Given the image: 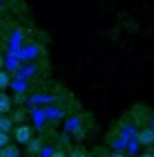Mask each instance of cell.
Here are the masks:
<instances>
[{"mask_svg": "<svg viewBox=\"0 0 154 157\" xmlns=\"http://www.w3.org/2000/svg\"><path fill=\"white\" fill-rule=\"evenodd\" d=\"M31 126H18L16 130H13V139H16V144H29L31 141Z\"/></svg>", "mask_w": 154, "mask_h": 157, "instance_id": "1", "label": "cell"}, {"mask_svg": "<svg viewBox=\"0 0 154 157\" xmlns=\"http://www.w3.org/2000/svg\"><path fill=\"white\" fill-rule=\"evenodd\" d=\"M138 141H141L143 146H152V144H154V130H150V128H143V130L138 132Z\"/></svg>", "mask_w": 154, "mask_h": 157, "instance_id": "2", "label": "cell"}, {"mask_svg": "<svg viewBox=\"0 0 154 157\" xmlns=\"http://www.w3.org/2000/svg\"><path fill=\"white\" fill-rule=\"evenodd\" d=\"M20 155V151H18V144L13 146V144H9V146H5V148H0V157H18Z\"/></svg>", "mask_w": 154, "mask_h": 157, "instance_id": "3", "label": "cell"}, {"mask_svg": "<svg viewBox=\"0 0 154 157\" xmlns=\"http://www.w3.org/2000/svg\"><path fill=\"white\" fill-rule=\"evenodd\" d=\"M9 110H11V99L5 92H0V115H7Z\"/></svg>", "mask_w": 154, "mask_h": 157, "instance_id": "4", "label": "cell"}, {"mask_svg": "<svg viewBox=\"0 0 154 157\" xmlns=\"http://www.w3.org/2000/svg\"><path fill=\"white\" fill-rule=\"evenodd\" d=\"M11 128H13V121L0 115V132H7V135H9V132H11Z\"/></svg>", "mask_w": 154, "mask_h": 157, "instance_id": "5", "label": "cell"}, {"mask_svg": "<svg viewBox=\"0 0 154 157\" xmlns=\"http://www.w3.org/2000/svg\"><path fill=\"white\" fill-rule=\"evenodd\" d=\"M9 85H11V76L7 74L5 70H0V92H2V90H7Z\"/></svg>", "mask_w": 154, "mask_h": 157, "instance_id": "6", "label": "cell"}, {"mask_svg": "<svg viewBox=\"0 0 154 157\" xmlns=\"http://www.w3.org/2000/svg\"><path fill=\"white\" fill-rule=\"evenodd\" d=\"M29 153H34V155L40 153V141H38V139H36V141H29Z\"/></svg>", "mask_w": 154, "mask_h": 157, "instance_id": "7", "label": "cell"}, {"mask_svg": "<svg viewBox=\"0 0 154 157\" xmlns=\"http://www.w3.org/2000/svg\"><path fill=\"white\" fill-rule=\"evenodd\" d=\"M5 146H9V135L0 132V148H5Z\"/></svg>", "mask_w": 154, "mask_h": 157, "instance_id": "8", "label": "cell"}, {"mask_svg": "<svg viewBox=\"0 0 154 157\" xmlns=\"http://www.w3.org/2000/svg\"><path fill=\"white\" fill-rule=\"evenodd\" d=\"M49 157H67V153H65V151H60V148H54V151L49 153Z\"/></svg>", "mask_w": 154, "mask_h": 157, "instance_id": "9", "label": "cell"}, {"mask_svg": "<svg viewBox=\"0 0 154 157\" xmlns=\"http://www.w3.org/2000/svg\"><path fill=\"white\" fill-rule=\"evenodd\" d=\"M69 157H85V151H83V148H76V151L69 155Z\"/></svg>", "mask_w": 154, "mask_h": 157, "instance_id": "10", "label": "cell"}, {"mask_svg": "<svg viewBox=\"0 0 154 157\" xmlns=\"http://www.w3.org/2000/svg\"><path fill=\"white\" fill-rule=\"evenodd\" d=\"M2 65H5V56L0 54V70H2Z\"/></svg>", "mask_w": 154, "mask_h": 157, "instance_id": "11", "label": "cell"}, {"mask_svg": "<svg viewBox=\"0 0 154 157\" xmlns=\"http://www.w3.org/2000/svg\"><path fill=\"white\" fill-rule=\"evenodd\" d=\"M141 157H154V153H143Z\"/></svg>", "mask_w": 154, "mask_h": 157, "instance_id": "12", "label": "cell"}, {"mask_svg": "<svg viewBox=\"0 0 154 157\" xmlns=\"http://www.w3.org/2000/svg\"><path fill=\"white\" fill-rule=\"evenodd\" d=\"M112 157H125L123 153H114V155H112Z\"/></svg>", "mask_w": 154, "mask_h": 157, "instance_id": "13", "label": "cell"}]
</instances>
